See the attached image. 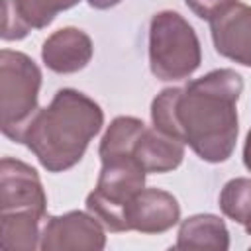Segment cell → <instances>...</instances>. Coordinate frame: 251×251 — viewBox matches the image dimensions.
<instances>
[{
	"label": "cell",
	"instance_id": "6",
	"mask_svg": "<svg viewBox=\"0 0 251 251\" xmlns=\"http://www.w3.org/2000/svg\"><path fill=\"white\" fill-rule=\"evenodd\" d=\"M104 245V226L92 214L78 210L49 216L39 241L43 251H100Z\"/></svg>",
	"mask_w": 251,
	"mask_h": 251
},
{
	"label": "cell",
	"instance_id": "19",
	"mask_svg": "<svg viewBox=\"0 0 251 251\" xmlns=\"http://www.w3.org/2000/svg\"><path fill=\"white\" fill-rule=\"evenodd\" d=\"M122 0H88V4L92 8H98V10H106V8H112L116 4H120Z\"/></svg>",
	"mask_w": 251,
	"mask_h": 251
},
{
	"label": "cell",
	"instance_id": "10",
	"mask_svg": "<svg viewBox=\"0 0 251 251\" xmlns=\"http://www.w3.org/2000/svg\"><path fill=\"white\" fill-rule=\"evenodd\" d=\"M210 31L222 57L251 67V6L235 2L229 10L210 20Z\"/></svg>",
	"mask_w": 251,
	"mask_h": 251
},
{
	"label": "cell",
	"instance_id": "7",
	"mask_svg": "<svg viewBox=\"0 0 251 251\" xmlns=\"http://www.w3.org/2000/svg\"><path fill=\"white\" fill-rule=\"evenodd\" d=\"M8 212L47 214V196L37 171L12 157L0 163V214Z\"/></svg>",
	"mask_w": 251,
	"mask_h": 251
},
{
	"label": "cell",
	"instance_id": "17",
	"mask_svg": "<svg viewBox=\"0 0 251 251\" xmlns=\"http://www.w3.org/2000/svg\"><path fill=\"white\" fill-rule=\"evenodd\" d=\"M186 6L202 20H214L220 14H224L226 10H229L235 0H184Z\"/></svg>",
	"mask_w": 251,
	"mask_h": 251
},
{
	"label": "cell",
	"instance_id": "16",
	"mask_svg": "<svg viewBox=\"0 0 251 251\" xmlns=\"http://www.w3.org/2000/svg\"><path fill=\"white\" fill-rule=\"evenodd\" d=\"M220 208L251 235V178H231L220 192Z\"/></svg>",
	"mask_w": 251,
	"mask_h": 251
},
{
	"label": "cell",
	"instance_id": "9",
	"mask_svg": "<svg viewBox=\"0 0 251 251\" xmlns=\"http://www.w3.org/2000/svg\"><path fill=\"white\" fill-rule=\"evenodd\" d=\"M80 0H2V39L16 41L29 29L47 27L55 16Z\"/></svg>",
	"mask_w": 251,
	"mask_h": 251
},
{
	"label": "cell",
	"instance_id": "1",
	"mask_svg": "<svg viewBox=\"0 0 251 251\" xmlns=\"http://www.w3.org/2000/svg\"><path fill=\"white\" fill-rule=\"evenodd\" d=\"M241 90V75L233 69H216L184 86L165 88L151 104L153 126L188 143L202 161H227L239 131Z\"/></svg>",
	"mask_w": 251,
	"mask_h": 251
},
{
	"label": "cell",
	"instance_id": "11",
	"mask_svg": "<svg viewBox=\"0 0 251 251\" xmlns=\"http://www.w3.org/2000/svg\"><path fill=\"white\" fill-rule=\"evenodd\" d=\"M94 47L88 33L78 27H63L53 31L41 47V59L53 73L71 75L82 71L92 59Z\"/></svg>",
	"mask_w": 251,
	"mask_h": 251
},
{
	"label": "cell",
	"instance_id": "3",
	"mask_svg": "<svg viewBox=\"0 0 251 251\" xmlns=\"http://www.w3.org/2000/svg\"><path fill=\"white\" fill-rule=\"evenodd\" d=\"M41 71L31 57L20 51H0V116L2 133L22 143L25 127L37 114Z\"/></svg>",
	"mask_w": 251,
	"mask_h": 251
},
{
	"label": "cell",
	"instance_id": "15",
	"mask_svg": "<svg viewBox=\"0 0 251 251\" xmlns=\"http://www.w3.org/2000/svg\"><path fill=\"white\" fill-rule=\"evenodd\" d=\"M145 127L147 126L137 118H131V116L116 118L108 126L100 141V151H98L100 159L118 157V155H133V147Z\"/></svg>",
	"mask_w": 251,
	"mask_h": 251
},
{
	"label": "cell",
	"instance_id": "18",
	"mask_svg": "<svg viewBox=\"0 0 251 251\" xmlns=\"http://www.w3.org/2000/svg\"><path fill=\"white\" fill-rule=\"evenodd\" d=\"M243 163L251 171V129H249L247 139H245V145H243Z\"/></svg>",
	"mask_w": 251,
	"mask_h": 251
},
{
	"label": "cell",
	"instance_id": "4",
	"mask_svg": "<svg viewBox=\"0 0 251 251\" xmlns=\"http://www.w3.org/2000/svg\"><path fill=\"white\" fill-rule=\"evenodd\" d=\"M202 61L200 41L194 27L173 10L159 12L149 24V65L161 80L190 76Z\"/></svg>",
	"mask_w": 251,
	"mask_h": 251
},
{
	"label": "cell",
	"instance_id": "14",
	"mask_svg": "<svg viewBox=\"0 0 251 251\" xmlns=\"http://www.w3.org/2000/svg\"><path fill=\"white\" fill-rule=\"evenodd\" d=\"M229 247V233L222 218L214 214H196L178 227L176 249H218Z\"/></svg>",
	"mask_w": 251,
	"mask_h": 251
},
{
	"label": "cell",
	"instance_id": "2",
	"mask_svg": "<svg viewBox=\"0 0 251 251\" xmlns=\"http://www.w3.org/2000/svg\"><path fill=\"white\" fill-rule=\"evenodd\" d=\"M104 124L102 108L75 88H61L47 108H39L22 143L49 173L75 167Z\"/></svg>",
	"mask_w": 251,
	"mask_h": 251
},
{
	"label": "cell",
	"instance_id": "12",
	"mask_svg": "<svg viewBox=\"0 0 251 251\" xmlns=\"http://www.w3.org/2000/svg\"><path fill=\"white\" fill-rule=\"evenodd\" d=\"M133 157L145 173H169L182 163L184 143L157 127H145L133 147Z\"/></svg>",
	"mask_w": 251,
	"mask_h": 251
},
{
	"label": "cell",
	"instance_id": "13",
	"mask_svg": "<svg viewBox=\"0 0 251 251\" xmlns=\"http://www.w3.org/2000/svg\"><path fill=\"white\" fill-rule=\"evenodd\" d=\"M47 214L8 212L0 214V245L6 251H31L39 247Z\"/></svg>",
	"mask_w": 251,
	"mask_h": 251
},
{
	"label": "cell",
	"instance_id": "5",
	"mask_svg": "<svg viewBox=\"0 0 251 251\" xmlns=\"http://www.w3.org/2000/svg\"><path fill=\"white\" fill-rule=\"evenodd\" d=\"M145 169L133 155L102 159L96 188L86 196V210L114 233L127 231L126 208L145 186Z\"/></svg>",
	"mask_w": 251,
	"mask_h": 251
},
{
	"label": "cell",
	"instance_id": "8",
	"mask_svg": "<svg viewBox=\"0 0 251 251\" xmlns=\"http://www.w3.org/2000/svg\"><path fill=\"white\" fill-rule=\"evenodd\" d=\"M180 220V206L176 198L161 188L139 190L126 208L127 231L163 233Z\"/></svg>",
	"mask_w": 251,
	"mask_h": 251
}]
</instances>
